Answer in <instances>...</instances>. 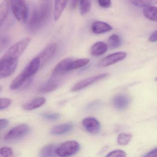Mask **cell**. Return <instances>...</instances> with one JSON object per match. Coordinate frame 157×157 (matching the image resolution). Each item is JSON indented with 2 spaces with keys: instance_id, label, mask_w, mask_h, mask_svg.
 Listing matches in <instances>:
<instances>
[{
  "instance_id": "6da1fadb",
  "label": "cell",
  "mask_w": 157,
  "mask_h": 157,
  "mask_svg": "<svg viewBox=\"0 0 157 157\" xmlns=\"http://www.w3.org/2000/svg\"><path fill=\"white\" fill-rule=\"evenodd\" d=\"M29 37L22 39L8 49L0 60V66L8 68L16 69L18 59L31 42Z\"/></svg>"
},
{
  "instance_id": "7a4b0ae2",
  "label": "cell",
  "mask_w": 157,
  "mask_h": 157,
  "mask_svg": "<svg viewBox=\"0 0 157 157\" xmlns=\"http://www.w3.org/2000/svg\"><path fill=\"white\" fill-rule=\"evenodd\" d=\"M49 4L42 3L33 11L28 22V28L31 31H36L42 28L47 22L50 16Z\"/></svg>"
},
{
  "instance_id": "3957f363",
  "label": "cell",
  "mask_w": 157,
  "mask_h": 157,
  "mask_svg": "<svg viewBox=\"0 0 157 157\" xmlns=\"http://www.w3.org/2000/svg\"><path fill=\"white\" fill-rule=\"evenodd\" d=\"M14 17L21 22H24L28 15V9L25 0H10Z\"/></svg>"
},
{
  "instance_id": "277c9868",
  "label": "cell",
  "mask_w": 157,
  "mask_h": 157,
  "mask_svg": "<svg viewBox=\"0 0 157 157\" xmlns=\"http://www.w3.org/2000/svg\"><path fill=\"white\" fill-rule=\"evenodd\" d=\"M80 149V145L75 140L66 141L58 146L56 149L57 156L67 157L71 156L77 153Z\"/></svg>"
},
{
  "instance_id": "5b68a950",
  "label": "cell",
  "mask_w": 157,
  "mask_h": 157,
  "mask_svg": "<svg viewBox=\"0 0 157 157\" xmlns=\"http://www.w3.org/2000/svg\"><path fill=\"white\" fill-rule=\"evenodd\" d=\"M29 131V126L26 124H21L10 130L4 136V140L10 142L18 140L25 136Z\"/></svg>"
},
{
  "instance_id": "8992f818",
  "label": "cell",
  "mask_w": 157,
  "mask_h": 157,
  "mask_svg": "<svg viewBox=\"0 0 157 157\" xmlns=\"http://www.w3.org/2000/svg\"><path fill=\"white\" fill-rule=\"evenodd\" d=\"M57 50V44L56 43H51L41 52L38 56L41 62V67L45 65L54 56Z\"/></svg>"
},
{
  "instance_id": "52a82bcc",
  "label": "cell",
  "mask_w": 157,
  "mask_h": 157,
  "mask_svg": "<svg viewBox=\"0 0 157 157\" xmlns=\"http://www.w3.org/2000/svg\"><path fill=\"white\" fill-rule=\"evenodd\" d=\"M126 56V53L123 52H117L111 54L101 60L99 63V66L102 67L111 66L117 62L122 61L125 58Z\"/></svg>"
},
{
  "instance_id": "ba28073f",
  "label": "cell",
  "mask_w": 157,
  "mask_h": 157,
  "mask_svg": "<svg viewBox=\"0 0 157 157\" xmlns=\"http://www.w3.org/2000/svg\"><path fill=\"white\" fill-rule=\"evenodd\" d=\"M107 76H108L107 73H103V74H99L96 76H93V77L82 80L74 85L71 88V91H77L82 90L88 87L89 85L106 78Z\"/></svg>"
},
{
  "instance_id": "9c48e42d",
  "label": "cell",
  "mask_w": 157,
  "mask_h": 157,
  "mask_svg": "<svg viewBox=\"0 0 157 157\" xmlns=\"http://www.w3.org/2000/svg\"><path fill=\"white\" fill-rule=\"evenodd\" d=\"M84 128L89 133L96 134L99 133L101 128V125L99 121L94 117H87L82 121Z\"/></svg>"
},
{
  "instance_id": "30bf717a",
  "label": "cell",
  "mask_w": 157,
  "mask_h": 157,
  "mask_svg": "<svg viewBox=\"0 0 157 157\" xmlns=\"http://www.w3.org/2000/svg\"><path fill=\"white\" fill-rule=\"evenodd\" d=\"M130 103L129 98L124 94H118L114 97L113 104L116 109L124 110L128 108Z\"/></svg>"
},
{
  "instance_id": "8fae6325",
  "label": "cell",
  "mask_w": 157,
  "mask_h": 157,
  "mask_svg": "<svg viewBox=\"0 0 157 157\" xmlns=\"http://www.w3.org/2000/svg\"><path fill=\"white\" fill-rule=\"evenodd\" d=\"M40 68H41V62L40 58L37 56L32 59L24 70L28 77L31 78L37 72Z\"/></svg>"
},
{
  "instance_id": "7c38bea8",
  "label": "cell",
  "mask_w": 157,
  "mask_h": 157,
  "mask_svg": "<svg viewBox=\"0 0 157 157\" xmlns=\"http://www.w3.org/2000/svg\"><path fill=\"white\" fill-rule=\"evenodd\" d=\"M113 29L112 26L102 21H95L91 25V30L94 33L101 34L110 32Z\"/></svg>"
},
{
  "instance_id": "4fadbf2b",
  "label": "cell",
  "mask_w": 157,
  "mask_h": 157,
  "mask_svg": "<svg viewBox=\"0 0 157 157\" xmlns=\"http://www.w3.org/2000/svg\"><path fill=\"white\" fill-rule=\"evenodd\" d=\"M72 60L71 59L69 58L62 59L55 67L53 70V74L62 75L68 71V67Z\"/></svg>"
},
{
  "instance_id": "5bb4252c",
  "label": "cell",
  "mask_w": 157,
  "mask_h": 157,
  "mask_svg": "<svg viewBox=\"0 0 157 157\" xmlns=\"http://www.w3.org/2000/svg\"><path fill=\"white\" fill-rule=\"evenodd\" d=\"M73 128V125L71 123L61 124L54 127L51 131V134L54 135H62L71 132Z\"/></svg>"
},
{
  "instance_id": "9a60e30c",
  "label": "cell",
  "mask_w": 157,
  "mask_h": 157,
  "mask_svg": "<svg viewBox=\"0 0 157 157\" xmlns=\"http://www.w3.org/2000/svg\"><path fill=\"white\" fill-rule=\"evenodd\" d=\"M68 0H55L54 18L56 21L61 17Z\"/></svg>"
},
{
  "instance_id": "2e32d148",
  "label": "cell",
  "mask_w": 157,
  "mask_h": 157,
  "mask_svg": "<svg viewBox=\"0 0 157 157\" xmlns=\"http://www.w3.org/2000/svg\"><path fill=\"white\" fill-rule=\"evenodd\" d=\"M29 78L24 70L11 83L10 88L12 90H16L21 88L26 81Z\"/></svg>"
},
{
  "instance_id": "e0dca14e",
  "label": "cell",
  "mask_w": 157,
  "mask_h": 157,
  "mask_svg": "<svg viewBox=\"0 0 157 157\" xmlns=\"http://www.w3.org/2000/svg\"><path fill=\"white\" fill-rule=\"evenodd\" d=\"M45 102L46 99L44 97H37L24 105L23 108L27 111L34 110L41 107Z\"/></svg>"
},
{
  "instance_id": "ac0fdd59",
  "label": "cell",
  "mask_w": 157,
  "mask_h": 157,
  "mask_svg": "<svg viewBox=\"0 0 157 157\" xmlns=\"http://www.w3.org/2000/svg\"><path fill=\"white\" fill-rule=\"evenodd\" d=\"M108 49V47L105 43L98 42L95 43L91 48V54L94 56L103 55Z\"/></svg>"
},
{
  "instance_id": "d6986e66",
  "label": "cell",
  "mask_w": 157,
  "mask_h": 157,
  "mask_svg": "<svg viewBox=\"0 0 157 157\" xmlns=\"http://www.w3.org/2000/svg\"><path fill=\"white\" fill-rule=\"evenodd\" d=\"M144 16L150 21L157 22V7L148 6L145 7L143 10Z\"/></svg>"
},
{
  "instance_id": "ffe728a7",
  "label": "cell",
  "mask_w": 157,
  "mask_h": 157,
  "mask_svg": "<svg viewBox=\"0 0 157 157\" xmlns=\"http://www.w3.org/2000/svg\"><path fill=\"white\" fill-rule=\"evenodd\" d=\"M57 146L55 144H49L45 146L40 150L39 155L41 157H54L57 155L56 149Z\"/></svg>"
},
{
  "instance_id": "44dd1931",
  "label": "cell",
  "mask_w": 157,
  "mask_h": 157,
  "mask_svg": "<svg viewBox=\"0 0 157 157\" xmlns=\"http://www.w3.org/2000/svg\"><path fill=\"white\" fill-rule=\"evenodd\" d=\"M10 4V1L3 0L0 6V24L1 26L8 16Z\"/></svg>"
},
{
  "instance_id": "7402d4cb",
  "label": "cell",
  "mask_w": 157,
  "mask_h": 157,
  "mask_svg": "<svg viewBox=\"0 0 157 157\" xmlns=\"http://www.w3.org/2000/svg\"><path fill=\"white\" fill-rule=\"evenodd\" d=\"M58 84L55 81L49 80L39 88V91L43 93H47L55 90L57 88Z\"/></svg>"
},
{
  "instance_id": "603a6c76",
  "label": "cell",
  "mask_w": 157,
  "mask_h": 157,
  "mask_svg": "<svg viewBox=\"0 0 157 157\" xmlns=\"http://www.w3.org/2000/svg\"><path fill=\"white\" fill-rule=\"evenodd\" d=\"M90 59H72L68 67V71L77 69L82 67L90 63Z\"/></svg>"
},
{
  "instance_id": "cb8c5ba5",
  "label": "cell",
  "mask_w": 157,
  "mask_h": 157,
  "mask_svg": "<svg viewBox=\"0 0 157 157\" xmlns=\"http://www.w3.org/2000/svg\"><path fill=\"white\" fill-rule=\"evenodd\" d=\"M80 12L81 15H85L90 10L92 0H79Z\"/></svg>"
},
{
  "instance_id": "d4e9b609",
  "label": "cell",
  "mask_w": 157,
  "mask_h": 157,
  "mask_svg": "<svg viewBox=\"0 0 157 157\" xmlns=\"http://www.w3.org/2000/svg\"><path fill=\"white\" fill-rule=\"evenodd\" d=\"M122 40L117 35L114 34L110 36L108 40V45L112 49H115L120 46Z\"/></svg>"
},
{
  "instance_id": "484cf974",
  "label": "cell",
  "mask_w": 157,
  "mask_h": 157,
  "mask_svg": "<svg viewBox=\"0 0 157 157\" xmlns=\"http://www.w3.org/2000/svg\"><path fill=\"white\" fill-rule=\"evenodd\" d=\"M133 5L139 8L157 4V0H130Z\"/></svg>"
},
{
  "instance_id": "4316f807",
  "label": "cell",
  "mask_w": 157,
  "mask_h": 157,
  "mask_svg": "<svg viewBox=\"0 0 157 157\" xmlns=\"http://www.w3.org/2000/svg\"><path fill=\"white\" fill-rule=\"evenodd\" d=\"M132 139V136L130 134L126 133H120L117 138V142L121 146L127 145Z\"/></svg>"
},
{
  "instance_id": "83f0119b",
  "label": "cell",
  "mask_w": 157,
  "mask_h": 157,
  "mask_svg": "<svg viewBox=\"0 0 157 157\" xmlns=\"http://www.w3.org/2000/svg\"><path fill=\"white\" fill-rule=\"evenodd\" d=\"M13 155L12 149L9 147H3L0 149V156L1 157H13Z\"/></svg>"
},
{
  "instance_id": "f1b7e54d",
  "label": "cell",
  "mask_w": 157,
  "mask_h": 157,
  "mask_svg": "<svg viewBox=\"0 0 157 157\" xmlns=\"http://www.w3.org/2000/svg\"><path fill=\"white\" fill-rule=\"evenodd\" d=\"M41 115L44 119L49 121H56L59 117V115L56 113H43Z\"/></svg>"
},
{
  "instance_id": "f546056e",
  "label": "cell",
  "mask_w": 157,
  "mask_h": 157,
  "mask_svg": "<svg viewBox=\"0 0 157 157\" xmlns=\"http://www.w3.org/2000/svg\"><path fill=\"white\" fill-rule=\"evenodd\" d=\"M126 156L125 152L120 150L113 151L109 152L106 157H125Z\"/></svg>"
},
{
  "instance_id": "4dcf8cb0",
  "label": "cell",
  "mask_w": 157,
  "mask_h": 157,
  "mask_svg": "<svg viewBox=\"0 0 157 157\" xmlns=\"http://www.w3.org/2000/svg\"><path fill=\"white\" fill-rule=\"evenodd\" d=\"M12 103V101L7 98H1V110L8 108Z\"/></svg>"
},
{
  "instance_id": "1f68e13d",
  "label": "cell",
  "mask_w": 157,
  "mask_h": 157,
  "mask_svg": "<svg viewBox=\"0 0 157 157\" xmlns=\"http://www.w3.org/2000/svg\"><path fill=\"white\" fill-rule=\"evenodd\" d=\"M99 5L104 9L109 8L112 5L111 0H96Z\"/></svg>"
},
{
  "instance_id": "d6a6232c",
  "label": "cell",
  "mask_w": 157,
  "mask_h": 157,
  "mask_svg": "<svg viewBox=\"0 0 157 157\" xmlns=\"http://www.w3.org/2000/svg\"><path fill=\"white\" fill-rule=\"evenodd\" d=\"M10 43V39L7 36H4L2 37L1 39V51L5 48Z\"/></svg>"
},
{
  "instance_id": "836d02e7",
  "label": "cell",
  "mask_w": 157,
  "mask_h": 157,
  "mask_svg": "<svg viewBox=\"0 0 157 157\" xmlns=\"http://www.w3.org/2000/svg\"><path fill=\"white\" fill-rule=\"evenodd\" d=\"M9 122L7 119H1L0 120V129L2 130L4 128H6L7 126L9 125Z\"/></svg>"
},
{
  "instance_id": "e575fe53",
  "label": "cell",
  "mask_w": 157,
  "mask_h": 157,
  "mask_svg": "<svg viewBox=\"0 0 157 157\" xmlns=\"http://www.w3.org/2000/svg\"><path fill=\"white\" fill-rule=\"evenodd\" d=\"M149 41L151 43L157 42V31L151 34V35L149 37Z\"/></svg>"
},
{
  "instance_id": "d590c367",
  "label": "cell",
  "mask_w": 157,
  "mask_h": 157,
  "mask_svg": "<svg viewBox=\"0 0 157 157\" xmlns=\"http://www.w3.org/2000/svg\"><path fill=\"white\" fill-rule=\"evenodd\" d=\"M145 156L148 157H157V148L147 153Z\"/></svg>"
},
{
  "instance_id": "8d00e7d4",
  "label": "cell",
  "mask_w": 157,
  "mask_h": 157,
  "mask_svg": "<svg viewBox=\"0 0 157 157\" xmlns=\"http://www.w3.org/2000/svg\"><path fill=\"white\" fill-rule=\"evenodd\" d=\"M79 2V0H71V9H74L77 7V4Z\"/></svg>"
},
{
  "instance_id": "74e56055",
  "label": "cell",
  "mask_w": 157,
  "mask_h": 157,
  "mask_svg": "<svg viewBox=\"0 0 157 157\" xmlns=\"http://www.w3.org/2000/svg\"><path fill=\"white\" fill-rule=\"evenodd\" d=\"M156 80L157 81V78H156Z\"/></svg>"
}]
</instances>
